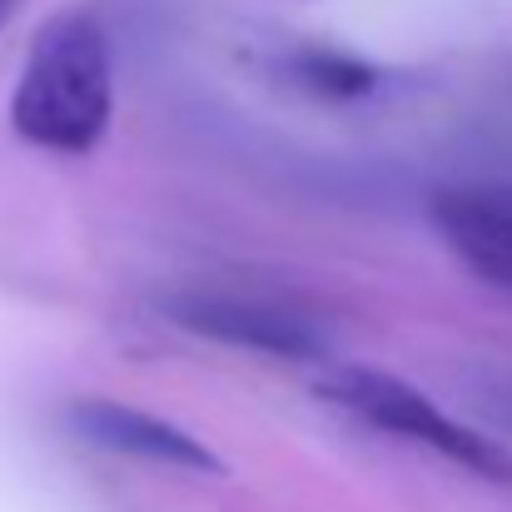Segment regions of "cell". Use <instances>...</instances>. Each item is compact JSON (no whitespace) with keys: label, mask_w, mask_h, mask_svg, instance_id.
<instances>
[{"label":"cell","mask_w":512,"mask_h":512,"mask_svg":"<svg viewBox=\"0 0 512 512\" xmlns=\"http://www.w3.org/2000/svg\"><path fill=\"white\" fill-rule=\"evenodd\" d=\"M110 110L115 70L105 30L90 10H60L30 40L20 85L10 95V125L40 150L85 155L110 130Z\"/></svg>","instance_id":"1"},{"label":"cell","mask_w":512,"mask_h":512,"mask_svg":"<svg viewBox=\"0 0 512 512\" xmlns=\"http://www.w3.org/2000/svg\"><path fill=\"white\" fill-rule=\"evenodd\" d=\"M324 398H334L339 408H348L353 418L393 433V438H413L423 443L428 453L468 468L473 478H488V483H503L512 488V453L503 443L483 438L478 428L448 418L443 408H433L413 383L393 378V373H378V368H339L324 388Z\"/></svg>","instance_id":"2"},{"label":"cell","mask_w":512,"mask_h":512,"mask_svg":"<svg viewBox=\"0 0 512 512\" xmlns=\"http://www.w3.org/2000/svg\"><path fill=\"white\" fill-rule=\"evenodd\" d=\"M174 324L189 334L219 339L229 348H254L274 358H319L324 353V329L284 299L264 294H239V289H184L160 304Z\"/></svg>","instance_id":"3"},{"label":"cell","mask_w":512,"mask_h":512,"mask_svg":"<svg viewBox=\"0 0 512 512\" xmlns=\"http://www.w3.org/2000/svg\"><path fill=\"white\" fill-rule=\"evenodd\" d=\"M65 418L85 443H95L105 453L140 458L155 468H184V473H224L214 448H204L194 433H184L179 423L150 413V408L115 403V398H75L65 408Z\"/></svg>","instance_id":"4"},{"label":"cell","mask_w":512,"mask_h":512,"mask_svg":"<svg viewBox=\"0 0 512 512\" xmlns=\"http://www.w3.org/2000/svg\"><path fill=\"white\" fill-rule=\"evenodd\" d=\"M433 219L483 284L512 294V189H448L438 194Z\"/></svg>","instance_id":"5"},{"label":"cell","mask_w":512,"mask_h":512,"mask_svg":"<svg viewBox=\"0 0 512 512\" xmlns=\"http://www.w3.org/2000/svg\"><path fill=\"white\" fill-rule=\"evenodd\" d=\"M10 10H15V0H0V25L10 20Z\"/></svg>","instance_id":"6"}]
</instances>
